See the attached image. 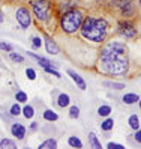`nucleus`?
Here are the masks:
<instances>
[{"mask_svg": "<svg viewBox=\"0 0 141 149\" xmlns=\"http://www.w3.org/2000/svg\"><path fill=\"white\" fill-rule=\"evenodd\" d=\"M113 119H107V120H104V124H102V130L104 131H108V130H111L113 128Z\"/></svg>", "mask_w": 141, "mask_h": 149, "instance_id": "nucleus-22", "label": "nucleus"}, {"mask_svg": "<svg viewBox=\"0 0 141 149\" xmlns=\"http://www.w3.org/2000/svg\"><path fill=\"white\" fill-rule=\"evenodd\" d=\"M98 113H99L101 116H108L110 113H111V107L110 106H102V107H99Z\"/></svg>", "mask_w": 141, "mask_h": 149, "instance_id": "nucleus-18", "label": "nucleus"}, {"mask_svg": "<svg viewBox=\"0 0 141 149\" xmlns=\"http://www.w3.org/2000/svg\"><path fill=\"white\" fill-rule=\"evenodd\" d=\"M89 140H90V146H92L93 149H101V148H102L101 143L98 142V139H96V136H95L93 133L89 134Z\"/></svg>", "mask_w": 141, "mask_h": 149, "instance_id": "nucleus-14", "label": "nucleus"}, {"mask_svg": "<svg viewBox=\"0 0 141 149\" xmlns=\"http://www.w3.org/2000/svg\"><path fill=\"white\" fill-rule=\"evenodd\" d=\"M108 148H116V149H123V146H122V145H119V143H108Z\"/></svg>", "mask_w": 141, "mask_h": 149, "instance_id": "nucleus-32", "label": "nucleus"}, {"mask_svg": "<svg viewBox=\"0 0 141 149\" xmlns=\"http://www.w3.org/2000/svg\"><path fill=\"white\" fill-rule=\"evenodd\" d=\"M20 111H21V109H20V106H18V104H14V106L11 107V115H14V116L20 115Z\"/></svg>", "mask_w": 141, "mask_h": 149, "instance_id": "nucleus-26", "label": "nucleus"}, {"mask_svg": "<svg viewBox=\"0 0 141 149\" xmlns=\"http://www.w3.org/2000/svg\"><path fill=\"white\" fill-rule=\"evenodd\" d=\"M36 125H38L36 122H33V124H32V130H36Z\"/></svg>", "mask_w": 141, "mask_h": 149, "instance_id": "nucleus-34", "label": "nucleus"}, {"mask_svg": "<svg viewBox=\"0 0 141 149\" xmlns=\"http://www.w3.org/2000/svg\"><path fill=\"white\" fill-rule=\"evenodd\" d=\"M140 5H141V0H140Z\"/></svg>", "mask_w": 141, "mask_h": 149, "instance_id": "nucleus-37", "label": "nucleus"}, {"mask_svg": "<svg viewBox=\"0 0 141 149\" xmlns=\"http://www.w3.org/2000/svg\"><path fill=\"white\" fill-rule=\"evenodd\" d=\"M32 8L35 15L39 20L45 21L48 18V11H50V2L48 0H32Z\"/></svg>", "mask_w": 141, "mask_h": 149, "instance_id": "nucleus-4", "label": "nucleus"}, {"mask_svg": "<svg viewBox=\"0 0 141 149\" xmlns=\"http://www.w3.org/2000/svg\"><path fill=\"white\" fill-rule=\"evenodd\" d=\"M45 47H47V51H48V53H51V54H57L59 53V45L51 38H47L45 39Z\"/></svg>", "mask_w": 141, "mask_h": 149, "instance_id": "nucleus-10", "label": "nucleus"}, {"mask_svg": "<svg viewBox=\"0 0 141 149\" xmlns=\"http://www.w3.org/2000/svg\"><path fill=\"white\" fill-rule=\"evenodd\" d=\"M135 140H137L138 143H141V130H138V131H137V134H135Z\"/></svg>", "mask_w": 141, "mask_h": 149, "instance_id": "nucleus-33", "label": "nucleus"}, {"mask_svg": "<svg viewBox=\"0 0 141 149\" xmlns=\"http://www.w3.org/2000/svg\"><path fill=\"white\" fill-rule=\"evenodd\" d=\"M23 115H24L26 118H32V116H33V107L26 106V107H24V110H23Z\"/></svg>", "mask_w": 141, "mask_h": 149, "instance_id": "nucleus-23", "label": "nucleus"}, {"mask_svg": "<svg viewBox=\"0 0 141 149\" xmlns=\"http://www.w3.org/2000/svg\"><path fill=\"white\" fill-rule=\"evenodd\" d=\"M68 74L70 75V77H72V80L78 84V87H80V89H86V81L83 80V77L81 75H78L77 72H74V71H70V69H69V71H68Z\"/></svg>", "mask_w": 141, "mask_h": 149, "instance_id": "nucleus-11", "label": "nucleus"}, {"mask_svg": "<svg viewBox=\"0 0 141 149\" xmlns=\"http://www.w3.org/2000/svg\"><path fill=\"white\" fill-rule=\"evenodd\" d=\"M0 48H2V50H6V51H12V47L9 45V44H6V42H2V44H0Z\"/></svg>", "mask_w": 141, "mask_h": 149, "instance_id": "nucleus-29", "label": "nucleus"}, {"mask_svg": "<svg viewBox=\"0 0 141 149\" xmlns=\"http://www.w3.org/2000/svg\"><path fill=\"white\" fill-rule=\"evenodd\" d=\"M104 84L107 87H113V89H123V87H125L122 83H113V81H105Z\"/></svg>", "mask_w": 141, "mask_h": 149, "instance_id": "nucleus-21", "label": "nucleus"}, {"mask_svg": "<svg viewBox=\"0 0 141 149\" xmlns=\"http://www.w3.org/2000/svg\"><path fill=\"white\" fill-rule=\"evenodd\" d=\"M44 69H45V71H47V72H50V74H53V75H54V77H60V74H59L57 71H54V69H53V68H44Z\"/></svg>", "mask_w": 141, "mask_h": 149, "instance_id": "nucleus-30", "label": "nucleus"}, {"mask_svg": "<svg viewBox=\"0 0 141 149\" xmlns=\"http://www.w3.org/2000/svg\"><path fill=\"white\" fill-rule=\"evenodd\" d=\"M0 148H12V149H15V148H17V145L12 142V140L5 139V140H2V142H0Z\"/></svg>", "mask_w": 141, "mask_h": 149, "instance_id": "nucleus-17", "label": "nucleus"}, {"mask_svg": "<svg viewBox=\"0 0 141 149\" xmlns=\"http://www.w3.org/2000/svg\"><path fill=\"white\" fill-rule=\"evenodd\" d=\"M32 41H33V42H32V44H33V47H41V44H42V42H41L39 38H33Z\"/></svg>", "mask_w": 141, "mask_h": 149, "instance_id": "nucleus-31", "label": "nucleus"}, {"mask_svg": "<svg viewBox=\"0 0 141 149\" xmlns=\"http://www.w3.org/2000/svg\"><path fill=\"white\" fill-rule=\"evenodd\" d=\"M41 149H47V148H50V149H56L57 148V143H56V140H47V142H44L41 146H39Z\"/></svg>", "mask_w": 141, "mask_h": 149, "instance_id": "nucleus-15", "label": "nucleus"}, {"mask_svg": "<svg viewBox=\"0 0 141 149\" xmlns=\"http://www.w3.org/2000/svg\"><path fill=\"white\" fill-rule=\"evenodd\" d=\"M107 29H108V23L102 18H96V17H89V18H86L84 23H81L83 36L93 42L104 41L105 36H107Z\"/></svg>", "mask_w": 141, "mask_h": 149, "instance_id": "nucleus-2", "label": "nucleus"}, {"mask_svg": "<svg viewBox=\"0 0 141 149\" xmlns=\"http://www.w3.org/2000/svg\"><path fill=\"white\" fill-rule=\"evenodd\" d=\"M120 9H122V12L125 15H131L132 12H134V5H132L131 0H122Z\"/></svg>", "mask_w": 141, "mask_h": 149, "instance_id": "nucleus-7", "label": "nucleus"}, {"mask_svg": "<svg viewBox=\"0 0 141 149\" xmlns=\"http://www.w3.org/2000/svg\"><path fill=\"white\" fill-rule=\"evenodd\" d=\"M57 104H59V107H66L68 104H69V96L66 93H60L59 95V98H57Z\"/></svg>", "mask_w": 141, "mask_h": 149, "instance_id": "nucleus-13", "label": "nucleus"}, {"mask_svg": "<svg viewBox=\"0 0 141 149\" xmlns=\"http://www.w3.org/2000/svg\"><path fill=\"white\" fill-rule=\"evenodd\" d=\"M15 98H17V101H20V102H26L27 101V95H26L24 92H18L15 95Z\"/></svg>", "mask_w": 141, "mask_h": 149, "instance_id": "nucleus-25", "label": "nucleus"}, {"mask_svg": "<svg viewBox=\"0 0 141 149\" xmlns=\"http://www.w3.org/2000/svg\"><path fill=\"white\" fill-rule=\"evenodd\" d=\"M30 56H32L35 60H38V63H41L42 68H56V66H57L54 62H50V60L44 59V57H41V56H36V54H33V53H30Z\"/></svg>", "mask_w": 141, "mask_h": 149, "instance_id": "nucleus-8", "label": "nucleus"}, {"mask_svg": "<svg viewBox=\"0 0 141 149\" xmlns=\"http://www.w3.org/2000/svg\"><path fill=\"white\" fill-rule=\"evenodd\" d=\"M17 20H18V23L23 29H27L30 26V21H32L30 12L26 9V8H20V9L17 11Z\"/></svg>", "mask_w": 141, "mask_h": 149, "instance_id": "nucleus-5", "label": "nucleus"}, {"mask_svg": "<svg viewBox=\"0 0 141 149\" xmlns=\"http://www.w3.org/2000/svg\"><path fill=\"white\" fill-rule=\"evenodd\" d=\"M2 20H3V18H2V15H0V23H2Z\"/></svg>", "mask_w": 141, "mask_h": 149, "instance_id": "nucleus-35", "label": "nucleus"}, {"mask_svg": "<svg viewBox=\"0 0 141 149\" xmlns=\"http://www.w3.org/2000/svg\"><path fill=\"white\" fill-rule=\"evenodd\" d=\"M9 57L12 60H15V62H23V57L18 56V54H15V53H9Z\"/></svg>", "mask_w": 141, "mask_h": 149, "instance_id": "nucleus-28", "label": "nucleus"}, {"mask_svg": "<svg viewBox=\"0 0 141 149\" xmlns=\"http://www.w3.org/2000/svg\"><path fill=\"white\" fill-rule=\"evenodd\" d=\"M12 134H14V137H17V139H24V136H26V128H24L21 124H14V127H12Z\"/></svg>", "mask_w": 141, "mask_h": 149, "instance_id": "nucleus-9", "label": "nucleus"}, {"mask_svg": "<svg viewBox=\"0 0 141 149\" xmlns=\"http://www.w3.org/2000/svg\"><path fill=\"white\" fill-rule=\"evenodd\" d=\"M60 23H62V29L66 33H74L75 30L80 29V26L83 23V14L77 9H70L63 14Z\"/></svg>", "mask_w": 141, "mask_h": 149, "instance_id": "nucleus-3", "label": "nucleus"}, {"mask_svg": "<svg viewBox=\"0 0 141 149\" xmlns=\"http://www.w3.org/2000/svg\"><path fill=\"white\" fill-rule=\"evenodd\" d=\"M140 107H141V100H140Z\"/></svg>", "mask_w": 141, "mask_h": 149, "instance_id": "nucleus-36", "label": "nucleus"}, {"mask_svg": "<svg viewBox=\"0 0 141 149\" xmlns=\"http://www.w3.org/2000/svg\"><path fill=\"white\" fill-rule=\"evenodd\" d=\"M119 32L123 35V36H126V38L135 36V27H134V24L129 23V21H122L119 24Z\"/></svg>", "mask_w": 141, "mask_h": 149, "instance_id": "nucleus-6", "label": "nucleus"}, {"mask_svg": "<svg viewBox=\"0 0 141 149\" xmlns=\"http://www.w3.org/2000/svg\"><path fill=\"white\" fill-rule=\"evenodd\" d=\"M78 115H80V110H78V107H70V110H69V116L72 118V119H77Z\"/></svg>", "mask_w": 141, "mask_h": 149, "instance_id": "nucleus-24", "label": "nucleus"}, {"mask_svg": "<svg viewBox=\"0 0 141 149\" xmlns=\"http://www.w3.org/2000/svg\"><path fill=\"white\" fill-rule=\"evenodd\" d=\"M69 145L74 146V148H81V146H83V143H81L77 137H69Z\"/></svg>", "mask_w": 141, "mask_h": 149, "instance_id": "nucleus-20", "label": "nucleus"}, {"mask_svg": "<svg viewBox=\"0 0 141 149\" xmlns=\"http://www.w3.org/2000/svg\"><path fill=\"white\" fill-rule=\"evenodd\" d=\"M101 68L111 75H123L128 71L126 47L120 42H110L101 51Z\"/></svg>", "mask_w": 141, "mask_h": 149, "instance_id": "nucleus-1", "label": "nucleus"}, {"mask_svg": "<svg viewBox=\"0 0 141 149\" xmlns=\"http://www.w3.org/2000/svg\"><path fill=\"white\" fill-rule=\"evenodd\" d=\"M44 118H45L47 120H57V115L51 110H47L45 113H44Z\"/></svg>", "mask_w": 141, "mask_h": 149, "instance_id": "nucleus-19", "label": "nucleus"}, {"mask_svg": "<svg viewBox=\"0 0 141 149\" xmlns=\"http://www.w3.org/2000/svg\"><path fill=\"white\" fill-rule=\"evenodd\" d=\"M26 74H27V77L30 78V80H35V78H36V74H35V71L32 68H29L27 71H26Z\"/></svg>", "mask_w": 141, "mask_h": 149, "instance_id": "nucleus-27", "label": "nucleus"}, {"mask_svg": "<svg viewBox=\"0 0 141 149\" xmlns=\"http://www.w3.org/2000/svg\"><path fill=\"white\" fill-rule=\"evenodd\" d=\"M137 101H140V98H138V95H135V93H126L125 96H123V102L125 104H134Z\"/></svg>", "mask_w": 141, "mask_h": 149, "instance_id": "nucleus-12", "label": "nucleus"}, {"mask_svg": "<svg viewBox=\"0 0 141 149\" xmlns=\"http://www.w3.org/2000/svg\"><path fill=\"white\" fill-rule=\"evenodd\" d=\"M129 127H131V128H134V130H138V127H140V120H138V116H137V115H132V116L129 118Z\"/></svg>", "mask_w": 141, "mask_h": 149, "instance_id": "nucleus-16", "label": "nucleus"}]
</instances>
